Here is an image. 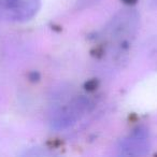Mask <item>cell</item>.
<instances>
[{"instance_id": "obj_1", "label": "cell", "mask_w": 157, "mask_h": 157, "mask_svg": "<svg viewBox=\"0 0 157 157\" xmlns=\"http://www.w3.org/2000/svg\"><path fill=\"white\" fill-rule=\"evenodd\" d=\"M138 27V15L133 11L120 13L105 30V41L107 48L113 51L114 54H122L129 48L135 38ZM123 55V54H122Z\"/></svg>"}, {"instance_id": "obj_2", "label": "cell", "mask_w": 157, "mask_h": 157, "mask_svg": "<svg viewBox=\"0 0 157 157\" xmlns=\"http://www.w3.org/2000/svg\"><path fill=\"white\" fill-rule=\"evenodd\" d=\"M92 101L86 96H74L63 101L52 114V126L57 130L66 129L75 124L90 111Z\"/></svg>"}, {"instance_id": "obj_3", "label": "cell", "mask_w": 157, "mask_h": 157, "mask_svg": "<svg viewBox=\"0 0 157 157\" xmlns=\"http://www.w3.org/2000/svg\"><path fill=\"white\" fill-rule=\"evenodd\" d=\"M39 9L40 0H0V18L9 22H26Z\"/></svg>"}, {"instance_id": "obj_4", "label": "cell", "mask_w": 157, "mask_h": 157, "mask_svg": "<svg viewBox=\"0 0 157 157\" xmlns=\"http://www.w3.org/2000/svg\"><path fill=\"white\" fill-rule=\"evenodd\" d=\"M150 136L145 128L138 127L118 145V154L122 156H142L150 150Z\"/></svg>"}]
</instances>
